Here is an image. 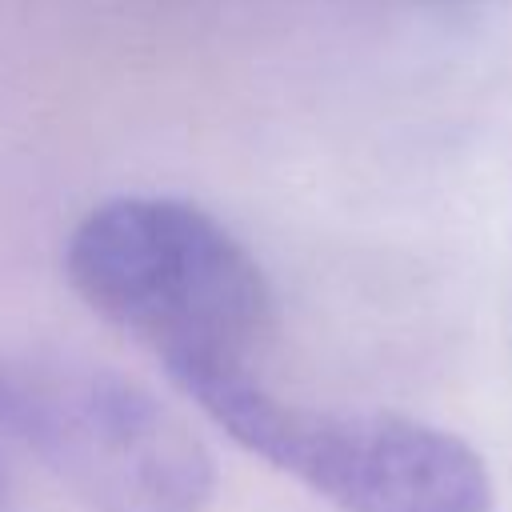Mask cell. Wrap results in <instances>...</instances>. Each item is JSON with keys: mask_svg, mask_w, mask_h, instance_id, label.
<instances>
[{"mask_svg": "<svg viewBox=\"0 0 512 512\" xmlns=\"http://www.w3.org/2000/svg\"><path fill=\"white\" fill-rule=\"evenodd\" d=\"M244 452L288 472L340 512H492V476L460 436L364 408H312L268 392L248 368L168 372Z\"/></svg>", "mask_w": 512, "mask_h": 512, "instance_id": "2", "label": "cell"}, {"mask_svg": "<svg viewBox=\"0 0 512 512\" xmlns=\"http://www.w3.org/2000/svg\"><path fill=\"white\" fill-rule=\"evenodd\" d=\"M76 296L136 336L160 364L252 368L272 336V288L248 248L204 208L172 196H116L68 236Z\"/></svg>", "mask_w": 512, "mask_h": 512, "instance_id": "1", "label": "cell"}, {"mask_svg": "<svg viewBox=\"0 0 512 512\" xmlns=\"http://www.w3.org/2000/svg\"><path fill=\"white\" fill-rule=\"evenodd\" d=\"M0 488H4V480H0Z\"/></svg>", "mask_w": 512, "mask_h": 512, "instance_id": "4", "label": "cell"}, {"mask_svg": "<svg viewBox=\"0 0 512 512\" xmlns=\"http://www.w3.org/2000/svg\"><path fill=\"white\" fill-rule=\"evenodd\" d=\"M0 428L92 512H204L208 444L140 380L72 356L0 364Z\"/></svg>", "mask_w": 512, "mask_h": 512, "instance_id": "3", "label": "cell"}]
</instances>
